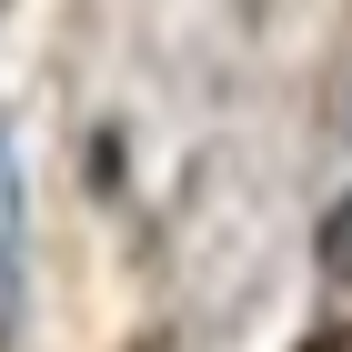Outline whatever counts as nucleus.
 <instances>
[{
    "mask_svg": "<svg viewBox=\"0 0 352 352\" xmlns=\"http://www.w3.org/2000/svg\"><path fill=\"white\" fill-rule=\"evenodd\" d=\"M21 292H30V171L21 141L0 131V332L21 322Z\"/></svg>",
    "mask_w": 352,
    "mask_h": 352,
    "instance_id": "nucleus-1",
    "label": "nucleus"
},
{
    "mask_svg": "<svg viewBox=\"0 0 352 352\" xmlns=\"http://www.w3.org/2000/svg\"><path fill=\"white\" fill-rule=\"evenodd\" d=\"M322 282L352 292V91H342V141H332V191H322Z\"/></svg>",
    "mask_w": 352,
    "mask_h": 352,
    "instance_id": "nucleus-2",
    "label": "nucleus"
}]
</instances>
